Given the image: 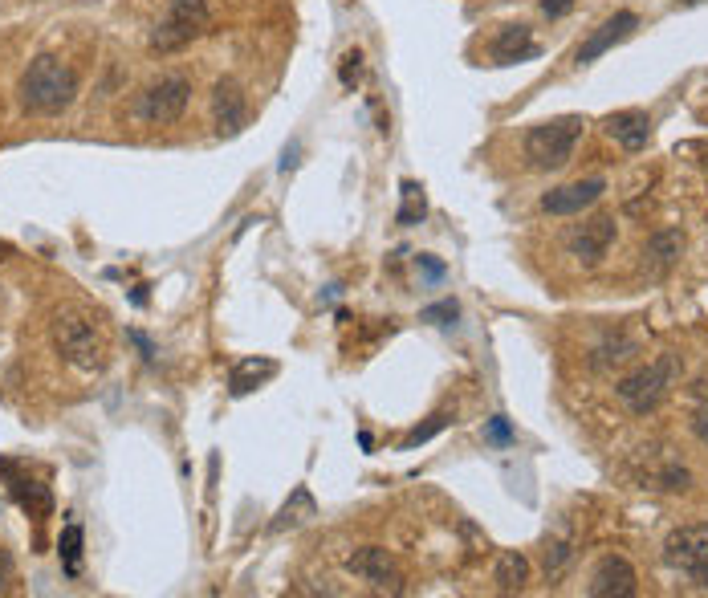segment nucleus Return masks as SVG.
Here are the masks:
<instances>
[{"instance_id":"f257e3e1","label":"nucleus","mask_w":708,"mask_h":598,"mask_svg":"<svg viewBox=\"0 0 708 598\" xmlns=\"http://www.w3.org/2000/svg\"><path fill=\"white\" fill-rule=\"evenodd\" d=\"M78 94L74 70L53 53H41L21 74V106L33 114H62Z\"/></svg>"},{"instance_id":"f03ea898","label":"nucleus","mask_w":708,"mask_h":598,"mask_svg":"<svg viewBox=\"0 0 708 598\" xmlns=\"http://www.w3.org/2000/svg\"><path fill=\"white\" fill-rule=\"evenodd\" d=\"M680 375H684L680 358H676V354H660V358H652L647 367H639L635 375L619 379L615 395L627 403L631 415H647V411H656V407L672 395V387L680 383Z\"/></svg>"},{"instance_id":"7ed1b4c3","label":"nucleus","mask_w":708,"mask_h":598,"mask_svg":"<svg viewBox=\"0 0 708 598\" xmlns=\"http://www.w3.org/2000/svg\"><path fill=\"white\" fill-rule=\"evenodd\" d=\"M582 118L578 114H562V118H550V123H538V127H529L525 135V159L529 167H538V171H558L574 159V147L582 139Z\"/></svg>"},{"instance_id":"20e7f679","label":"nucleus","mask_w":708,"mask_h":598,"mask_svg":"<svg viewBox=\"0 0 708 598\" xmlns=\"http://www.w3.org/2000/svg\"><path fill=\"white\" fill-rule=\"evenodd\" d=\"M212 29V13H208V0H171L163 21L151 33V49L155 53H175L192 45L196 37H204Z\"/></svg>"},{"instance_id":"39448f33","label":"nucleus","mask_w":708,"mask_h":598,"mask_svg":"<svg viewBox=\"0 0 708 598\" xmlns=\"http://www.w3.org/2000/svg\"><path fill=\"white\" fill-rule=\"evenodd\" d=\"M664 562L680 574H688L700 590H708V525H684L668 533Z\"/></svg>"},{"instance_id":"423d86ee","label":"nucleus","mask_w":708,"mask_h":598,"mask_svg":"<svg viewBox=\"0 0 708 598\" xmlns=\"http://www.w3.org/2000/svg\"><path fill=\"white\" fill-rule=\"evenodd\" d=\"M188 98H192V82L180 78V74H171V78H159L151 82L143 94H139V118L143 123H155V127H167L175 123L184 110H188Z\"/></svg>"},{"instance_id":"0eeeda50","label":"nucleus","mask_w":708,"mask_h":598,"mask_svg":"<svg viewBox=\"0 0 708 598\" xmlns=\"http://www.w3.org/2000/svg\"><path fill=\"white\" fill-rule=\"evenodd\" d=\"M53 342H57V350H62L74 367H82V371H98L102 367V342H98V334H94V326L86 318L57 314Z\"/></svg>"},{"instance_id":"6e6552de","label":"nucleus","mask_w":708,"mask_h":598,"mask_svg":"<svg viewBox=\"0 0 708 598\" xmlns=\"http://www.w3.org/2000/svg\"><path fill=\"white\" fill-rule=\"evenodd\" d=\"M346 570H350L354 578H359V582H371L375 590H391V594L403 590V574H399L395 558H391L387 550H379V546L354 550V554L346 558Z\"/></svg>"},{"instance_id":"1a4fd4ad","label":"nucleus","mask_w":708,"mask_h":598,"mask_svg":"<svg viewBox=\"0 0 708 598\" xmlns=\"http://www.w3.org/2000/svg\"><path fill=\"white\" fill-rule=\"evenodd\" d=\"M639 590V578H635V566L623 558V554H607L595 574H590V586L586 594L590 598H631Z\"/></svg>"},{"instance_id":"9d476101","label":"nucleus","mask_w":708,"mask_h":598,"mask_svg":"<svg viewBox=\"0 0 708 598\" xmlns=\"http://www.w3.org/2000/svg\"><path fill=\"white\" fill-rule=\"evenodd\" d=\"M212 118H216V131L220 135H241L245 123H249V102H245V90L236 86V78H220L216 90H212Z\"/></svg>"},{"instance_id":"9b49d317","label":"nucleus","mask_w":708,"mask_h":598,"mask_svg":"<svg viewBox=\"0 0 708 598\" xmlns=\"http://www.w3.org/2000/svg\"><path fill=\"white\" fill-rule=\"evenodd\" d=\"M615 245V216H595V220H586L582 228H574L570 236V253L586 265V269H595Z\"/></svg>"},{"instance_id":"f8f14e48","label":"nucleus","mask_w":708,"mask_h":598,"mask_svg":"<svg viewBox=\"0 0 708 598\" xmlns=\"http://www.w3.org/2000/svg\"><path fill=\"white\" fill-rule=\"evenodd\" d=\"M603 192H607L603 179H578V184L546 192L542 196V212H550V216H578L586 208H595L603 200Z\"/></svg>"},{"instance_id":"ddd939ff","label":"nucleus","mask_w":708,"mask_h":598,"mask_svg":"<svg viewBox=\"0 0 708 598\" xmlns=\"http://www.w3.org/2000/svg\"><path fill=\"white\" fill-rule=\"evenodd\" d=\"M635 29H639V17H635V13H615V17H607L595 33H590V37L582 41V49H578V62H582V66L599 62V57H603L607 49H615L619 41H627Z\"/></svg>"},{"instance_id":"4468645a","label":"nucleus","mask_w":708,"mask_h":598,"mask_svg":"<svg viewBox=\"0 0 708 598\" xmlns=\"http://www.w3.org/2000/svg\"><path fill=\"white\" fill-rule=\"evenodd\" d=\"M603 127L623 151H643L647 139H652V114L647 110H615V114H607Z\"/></svg>"},{"instance_id":"2eb2a0df","label":"nucleus","mask_w":708,"mask_h":598,"mask_svg":"<svg viewBox=\"0 0 708 598\" xmlns=\"http://www.w3.org/2000/svg\"><path fill=\"white\" fill-rule=\"evenodd\" d=\"M542 45L534 41L529 25H505L497 37H493V62L497 66H513V62H529V57H538Z\"/></svg>"},{"instance_id":"dca6fc26","label":"nucleus","mask_w":708,"mask_h":598,"mask_svg":"<svg viewBox=\"0 0 708 598\" xmlns=\"http://www.w3.org/2000/svg\"><path fill=\"white\" fill-rule=\"evenodd\" d=\"M680 249H684V232H680V228H664V232H656V236H647V245H643V265H647V273H652V277L668 273V269L676 265Z\"/></svg>"},{"instance_id":"f3484780","label":"nucleus","mask_w":708,"mask_h":598,"mask_svg":"<svg viewBox=\"0 0 708 598\" xmlns=\"http://www.w3.org/2000/svg\"><path fill=\"white\" fill-rule=\"evenodd\" d=\"M277 375V363L273 358H245V363H236L232 367V375H228V391L241 399V395H249V391H257L265 379H273Z\"/></svg>"},{"instance_id":"a211bd4d","label":"nucleus","mask_w":708,"mask_h":598,"mask_svg":"<svg viewBox=\"0 0 708 598\" xmlns=\"http://www.w3.org/2000/svg\"><path fill=\"white\" fill-rule=\"evenodd\" d=\"M493 582H497V590H505V594H513V590H525V582H529V562H525V554H517V550H505V554L497 558Z\"/></svg>"},{"instance_id":"6ab92c4d","label":"nucleus","mask_w":708,"mask_h":598,"mask_svg":"<svg viewBox=\"0 0 708 598\" xmlns=\"http://www.w3.org/2000/svg\"><path fill=\"white\" fill-rule=\"evenodd\" d=\"M399 196H403V208H399V224H420L428 216V200H424V188L411 184V179H403L399 184Z\"/></svg>"},{"instance_id":"aec40b11","label":"nucleus","mask_w":708,"mask_h":598,"mask_svg":"<svg viewBox=\"0 0 708 598\" xmlns=\"http://www.w3.org/2000/svg\"><path fill=\"white\" fill-rule=\"evenodd\" d=\"M82 542H86L82 525L70 521V525L62 529V542H57V550H62V562H66V574H70V578L82 570Z\"/></svg>"},{"instance_id":"412c9836","label":"nucleus","mask_w":708,"mask_h":598,"mask_svg":"<svg viewBox=\"0 0 708 598\" xmlns=\"http://www.w3.org/2000/svg\"><path fill=\"white\" fill-rule=\"evenodd\" d=\"M635 342L631 338H607L599 350H595V358H590V363H595L599 371H607V367H619V363H627V358H635Z\"/></svg>"},{"instance_id":"4be33fe9","label":"nucleus","mask_w":708,"mask_h":598,"mask_svg":"<svg viewBox=\"0 0 708 598\" xmlns=\"http://www.w3.org/2000/svg\"><path fill=\"white\" fill-rule=\"evenodd\" d=\"M692 432L708 444V379H700L692 391Z\"/></svg>"},{"instance_id":"5701e85b","label":"nucleus","mask_w":708,"mask_h":598,"mask_svg":"<svg viewBox=\"0 0 708 598\" xmlns=\"http://www.w3.org/2000/svg\"><path fill=\"white\" fill-rule=\"evenodd\" d=\"M13 497L21 501V509L29 513H49V493L41 485H25V481H13Z\"/></svg>"},{"instance_id":"b1692460","label":"nucleus","mask_w":708,"mask_h":598,"mask_svg":"<svg viewBox=\"0 0 708 598\" xmlns=\"http://www.w3.org/2000/svg\"><path fill=\"white\" fill-rule=\"evenodd\" d=\"M338 82L346 86V90H354L363 82V53L359 49H350L346 57H342V70H338Z\"/></svg>"},{"instance_id":"393cba45","label":"nucleus","mask_w":708,"mask_h":598,"mask_svg":"<svg viewBox=\"0 0 708 598\" xmlns=\"http://www.w3.org/2000/svg\"><path fill=\"white\" fill-rule=\"evenodd\" d=\"M420 318H424V322H432V326H448V322H456V318H460V306H456V302H436V306H428Z\"/></svg>"},{"instance_id":"a878e982","label":"nucleus","mask_w":708,"mask_h":598,"mask_svg":"<svg viewBox=\"0 0 708 598\" xmlns=\"http://www.w3.org/2000/svg\"><path fill=\"white\" fill-rule=\"evenodd\" d=\"M448 428V415H436V420L432 424H424V428H416V432H411L407 440H403V448H416V444H428L436 432H444Z\"/></svg>"},{"instance_id":"bb28decb","label":"nucleus","mask_w":708,"mask_h":598,"mask_svg":"<svg viewBox=\"0 0 708 598\" xmlns=\"http://www.w3.org/2000/svg\"><path fill=\"white\" fill-rule=\"evenodd\" d=\"M485 440H489V444H509V440H513V428H509L505 415H493V420L485 424Z\"/></svg>"},{"instance_id":"cd10ccee","label":"nucleus","mask_w":708,"mask_h":598,"mask_svg":"<svg viewBox=\"0 0 708 598\" xmlns=\"http://www.w3.org/2000/svg\"><path fill=\"white\" fill-rule=\"evenodd\" d=\"M566 562H570V546H554V550H546V574H550V578H558V574L566 570Z\"/></svg>"},{"instance_id":"c85d7f7f","label":"nucleus","mask_w":708,"mask_h":598,"mask_svg":"<svg viewBox=\"0 0 708 598\" xmlns=\"http://www.w3.org/2000/svg\"><path fill=\"white\" fill-rule=\"evenodd\" d=\"M420 269H424V277H428V281H444V273H448V269H444V261H436L432 253H420Z\"/></svg>"},{"instance_id":"c756f323","label":"nucleus","mask_w":708,"mask_h":598,"mask_svg":"<svg viewBox=\"0 0 708 598\" xmlns=\"http://www.w3.org/2000/svg\"><path fill=\"white\" fill-rule=\"evenodd\" d=\"M574 9V0H542V13L554 21V17H566Z\"/></svg>"},{"instance_id":"7c9ffc66","label":"nucleus","mask_w":708,"mask_h":598,"mask_svg":"<svg viewBox=\"0 0 708 598\" xmlns=\"http://www.w3.org/2000/svg\"><path fill=\"white\" fill-rule=\"evenodd\" d=\"M9 578H13V554L0 550V594L9 590Z\"/></svg>"},{"instance_id":"2f4dec72","label":"nucleus","mask_w":708,"mask_h":598,"mask_svg":"<svg viewBox=\"0 0 708 598\" xmlns=\"http://www.w3.org/2000/svg\"><path fill=\"white\" fill-rule=\"evenodd\" d=\"M131 342L143 350V358H155V346H151V338L147 334H139V330H131Z\"/></svg>"},{"instance_id":"473e14b6","label":"nucleus","mask_w":708,"mask_h":598,"mask_svg":"<svg viewBox=\"0 0 708 598\" xmlns=\"http://www.w3.org/2000/svg\"><path fill=\"white\" fill-rule=\"evenodd\" d=\"M680 5H700V0H680Z\"/></svg>"}]
</instances>
